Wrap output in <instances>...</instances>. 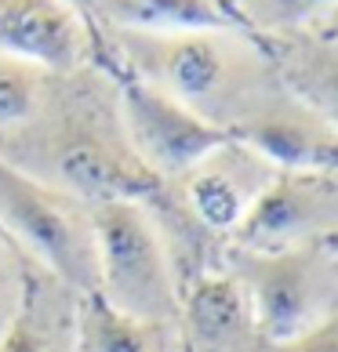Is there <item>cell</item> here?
Instances as JSON below:
<instances>
[{"mask_svg":"<svg viewBox=\"0 0 338 352\" xmlns=\"http://www.w3.org/2000/svg\"><path fill=\"white\" fill-rule=\"evenodd\" d=\"M288 352H338V327H320L317 334L302 338V342L288 345Z\"/></svg>","mask_w":338,"mask_h":352,"instance_id":"cell-19","label":"cell"},{"mask_svg":"<svg viewBox=\"0 0 338 352\" xmlns=\"http://www.w3.org/2000/svg\"><path fill=\"white\" fill-rule=\"evenodd\" d=\"M317 33H328V36H338V4L324 15V22L317 25Z\"/></svg>","mask_w":338,"mask_h":352,"instance_id":"cell-20","label":"cell"},{"mask_svg":"<svg viewBox=\"0 0 338 352\" xmlns=\"http://www.w3.org/2000/svg\"><path fill=\"white\" fill-rule=\"evenodd\" d=\"M47 91V73L19 62L11 55H0V127H22L41 113Z\"/></svg>","mask_w":338,"mask_h":352,"instance_id":"cell-15","label":"cell"},{"mask_svg":"<svg viewBox=\"0 0 338 352\" xmlns=\"http://www.w3.org/2000/svg\"><path fill=\"white\" fill-rule=\"evenodd\" d=\"M109 30L182 33V30H237L218 0H91Z\"/></svg>","mask_w":338,"mask_h":352,"instance_id":"cell-12","label":"cell"},{"mask_svg":"<svg viewBox=\"0 0 338 352\" xmlns=\"http://www.w3.org/2000/svg\"><path fill=\"white\" fill-rule=\"evenodd\" d=\"M0 352H59V349L47 323L33 316V309H19L15 320L8 323V331L0 334Z\"/></svg>","mask_w":338,"mask_h":352,"instance_id":"cell-17","label":"cell"},{"mask_svg":"<svg viewBox=\"0 0 338 352\" xmlns=\"http://www.w3.org/2000/svg\"><path fill=\"white\" fill-rule=\"evenodd\" d=\"M226 19L251 41H277L317 30L338 0H218Z\"/></svg>","mask_w":338,"mask_h":352,"instance_id":"cell-13","label":"cell"},{"mask_svg":"<svg viewBox=\"0 0 338 352\" xmlns=\"http://www.w3.org/2000/svg\"><path fill=\"white\" fill-rule=\"evenodd\" d=\"M116 116L127 146L157 178L189 175L211 149L229 142V131L131 73L116 80Z\"/></svg>","mask_w":338,"mask_h":352,"instance_id":"cell-5","label":"cell"},{"mask_svg":"<svg viewBox=\"0 0 338 352\" xmlns=\"http://www.w3.org/2000/svg\"><path fill=\"white\" fill-rule=\"evenodd\" d=\"M324 247H328V251L335 254V262H338V229L331 232V236H328V240H324Z\"/></svg>","mask_w":338,"mask_h":352,"instance_id":"cell-21","label":"cell"},{"mask_svg":"<svg viewBox=\"0 0 338 352\" xmlns=\"http://www.w3.org/2000/svg\"><path fill=\"white\" fill-rule=\"evenodd\" d=\"M91 33L70 0H0V55L51 73L87 62Z\"/></svg>","mask_w":338,"mask_h":352,"instance_id":"cell-9","label":"cell"},{"mask_svg":"<svg viewBox=\"0 0 338 352\" xmlns=\"http://www.w3.org/2000/svg\"><path fill=\"white\" fill-rule=\"evenodd\" d=\"M91 229L98 269L95 294L131 320L164 323L178 309V291L157 221L146 214L142 200L91 207Z\"/></svg>","mask_w":338,"mask_h":352,"instance_id":"cell-2","label":"cell"},{"mask_svg":"<svg viewBox=\"0 0 338 352\" xmlns=\"http://www.w3.org/2000/svg\"><path fill=\"white\" fill-rule=\"evenodd\" d=\"M124 73L153 84L229 131L280 80L266 47L240 30L135 33L109 30Z\"/></svg>","mask_w":338,"mask_h":352,"instance_id":"cell-1","label":"cell"},{"mask_svg":"<svg viewBox=\"0 0 338 352\" xmlns=\"http://www.w3.org/2000/svg\"><path fill=\"white\" fill-rule=\"evenodd\" d=\"M81 342L87 352H164V323L131 320L98 294H84Z\"/></svg>","mask_w":338,"mask_h":352,"instance_id":"cell-14","label":"cell"},{"mask_svg":"<svg viewBox=\"0 0 338 352\" xmlns=\"http://www.w3.org/2000/svg\"><path fill=\"white\" fill-rule=\"evenodd\" d=\"M0 226L25 251L36 254L62 283L81 294H95V229L91 207L59 192L25 167L0 156Z\"/></svg>","mask_w":338,"mask_h":352,"instance_id":"cell-3","label":"cell"},{"mask_svg":"<svg viewBox=\"0 0 338 352\" xmlns=\"http://www.w3.org/2000/svg\"><path fill=\"white\" fill-rule=\"evenodd\" d=\"M186 312L193 320V327L200 334L215 338L222 331H233L240 323V312H244V294L233 276H207L189 291V302Z\"/></svg>","mask_w":338,"mask_h":352,"instance_id":"cell-16","label":"cell"},{"mask_svg":"<svg viewBox=\"0 0 338 352\" xmlns=\"http://www.w3.org/2000/svg\"><path fill=\"white\" fill-rule=\"evenodd\" d=\"M47 186L81 200L84 207L113 200H146L157 192L160 178L127 146L124 131L109 135L102 124L66 120L51 138L47 149Z\"/></svg>","mask_w":338,"mask_h":352,"instance_id":"cell-6","label":"cell"},{"mask_svg":"<svg viewBox=\"0 0 338 352\" xmlns=\"http://www.w3.org/2000/svg\"><path fill=\"white\" fill-rule=\"evenodd\" d=\"M258 44L266 47L284 91H291L338 131V36L306 30Z\"/></svg>","mask_w":338,"mask_h":352,"instance_id":"cell-11","label":"cell"},{"mask_svg":"<svg viewBox=\"0 0 338 352\" xmlns=\"http://www.w3.org/2000/svg\"><path fill=\"white\" fill-rule=\"evenodd\" d=\"M338 229V186L331 175H277L233 229L248 254H280Z\"/></svg>","mask_w":338,"mask_h":352,"instance_id":"cell-8","label":"cell"},{"mask_svg":"<svg viewBox=\"0 0 338 352\" xmlns=\"http://www.w3.org/2000/svg\"><path fill=\"white\" fill-rule=\"evenodd\" d=\"M255 323L288 349L328 327L338 309V262L328 247L306 243L280 254H255L248 265Z\"/></svg>","mask_w":338,"mask_h":352,"instance_id":"cell-4","label":"cell"},{"mask_svg":"<svg viewBox=\"0 0 338 352\" xmlns=\"http://www.w3.org/2000/svg\"><path fill=\"white\" fill-rule=\"evenodd\" d=\"M22 309V291L15 280V269H11V258L0 243V334L8 331V323L15 320V312Z\"/></svg>","mask_w":338,"mask_h":352,"instance_id":"cell-18","label":"cell"},{"mask_svg":"<svg viewBox=\"0 0 338 352\" xmlns=\"http://www.w3.org/2000/svg\"><path fill=\"white\" fill-rule=\"evenodd\" d=\"M229 138L244 142L280 175H335L338 131L277 84L229 127Z\"/></svg>","mask_w":338,"mask_h":352,"instance_id":"cell-7","label":"cell"},{"mask_svg":"<svg viewBox=\"0 0 338 352\" xmlns=\"http://www.w3.org/2000/svg\"><path fill=\"white\" fill-rule=\"evenodd\" d=\"M277 175L280 171H273L255 149L229 138L207 153L189 175H182V189H186L189 211L207 229L233 232Z\"/></svg>","mask_w":338,"mask_h":352,"instance_id":"cell-10","label":"cell"}]
</instances>
